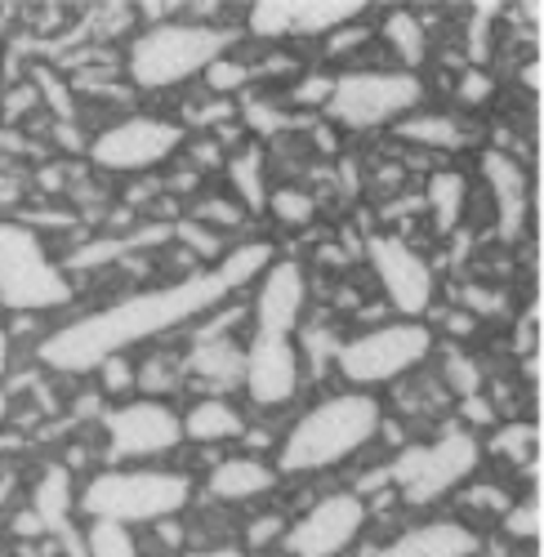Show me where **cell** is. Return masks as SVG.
Returning <instances> with one entry per match:
<instances>
[{
  "mask_svg": "<svg viewBox=\"0 0 544 557\" xmlns=\"http://www.w3.org/2000/svg\"><path fill=\"white\" fill-rule=\"evenodd\" d=\"M223 299H228V290L210 268L178 276L170 286L134 290L108 308L63 321L59 331H45L36 344V361L54 375H95V366H103L108 357H129L148 339H165L174 331L197 326Z\"/></svg>",
  "mask_w": 544,
  "mask_h": 557,
  "instance_id": "obj_1",
  "label": "cell"
},
{
  "mask_svg": "<svg viewBox=\"0 0 544 557\" xmlns=\"http://www.w3.org/2000/svg\"><path fill=\"white\" fill-rule=\"evenodd\" d=\"M384 424V406L375 393H353L339 388L322 401H312L290 433L277 442V469L282 478H312V473H331L339 463L357 459Z\"/></svg>",
  "mask_w": 544,
  "mask_h": 557,
  "instance_id": "obj_2",
  "label": "cell"
},
{
  "mask_svg": "<svg viewBox=\"0 0 544 557\" xmlns=\"http://www.w3.org/2000/svg\"><path fill=\"white\" fill-rule=\"evenodd\" d=\"M193 504V478L157 463H112L89 473L76 491V513L85 522H116L125 531L178 518Z\"/></svg>",
  "mask_w": 544,
  "mask_h": 557,
  "instance_id": "obj_3",
  "label": "cell"
},
{
  "mask_svg": "<svg viewBox=\"0 0 544 557\" xmlns=\"http://www.w3.org/2000/svg\"><path fill=\"white\" fill-rule=\"evenodd\" d=\"M237 50V32L219 23H157L144 27L129 40V50L121 59V72L134 89L144 95H170V89L201 81V72Z\"/></svg>",
  "mask_w": 544,
  "mask_h": 557,
  "instance_id": "obj_4",
  "label": "cell"
},
{
  "mask_svg": "<svg viewBox=\"0 0 544 557\" xmlns=\"http://www.w3.org/2000/svg\"><path fill=\"white\" fill-rule=\"evenodd\" d=\"M482 469V437L473 429L446 424L433 442H406L384 463V482L401 495V504L429 508L446 495H456Z\"/></svg>",
  "mask_w": 544,
  "mask_h": 557,
  "instance_id": "obj_5",
  "label": "cell"
},
{
  "mask_svg": "<svg viewBox=\"0 0 544 557\" xmlns=\"http://www.w3.org/2000/svg\"><path fill=\"white\" fill-rule=\"evenodd\" d=\"M429 85L420 72L401 67H353L335 76V89L322 108L326 125L339 134H367V129H393L401 116L420 112Z\"/></svg>",
  "mask_w": 544,
  "mask_h": 557,
  "instance_id": "obj_6",
  "label": "cell"
},
{
  "mask_svg": "<svg viewBox=\"0 0 544 557\" xmlns=\"http://www.w3.org/2000/svg\"><path fill=\"white\" fill-rule=\"evenodd\" d=\"M76 286L63 263L50 255L45 237L23 219H0V312L45 317L72 304Z\"/></svg>",
  "mask_w": 544,
  "mask_h": 557,
  "instance_id": "obj_7",
  "label": "cell"
},
{
  "mask_svg": "<svg viewBox=\"0 0 544 557\" xmlns=\"http://www.w3.org/2000/svg\"><path fill=\"white\" fill-rule=\"evenodd\" d=\"M437 348V335L429 321H380L348 339H339L335 370L353 393H375L397 380H406L411 370H420Z\"/></svg>",
  "mask_w": 544,
  "mask_h": 557,
  "instance_id": "obj_8",
  "label": "cell"
},
{
  "mask_svg": "<svg viewBox=\"0 0 544 557\" xmlns=\"http://www.w3.org/2000/svg\"><path fill=\"white\" fill-rule=\"evenodd\" d=\"M184 148H188V125H178L170 116L134 112V116L103 125L95 138H89L85 157L103 174L144 178V174H157L161 165H170Z\"/></svg>",
  "mask_w": 544,
  "mask_h": 557,
  "instance_id": "obj_9",
  "label": "cell"
},
{
  "mask_svg": "<svg viewBox=\"0 0 544 557\" xmlns=\"http://www.w3.org/2000/svg\"><path fill=\"white\" fill-rule=\"evenodd\" d=\"M361 259L371 263L375 282L384 290V304L401 321H424L433 312L437 272L406 237H393V232H371V237L361 242Z\"/></svg>",
  "mask_w": 544,
  "mask_h": 557,
  "instance_id": "obj_10",
  "label": "cell"
},
{
  "mask_svg": "<svg viewBox=\"0 0 544 557\" xmlns=\"http://www.w3.org/2000/svg\"><path fill=\"white\" fill-rule=\"evenodd\" d=\"M103 437L112 463H152L184 446V424L170 401L129 397L103 410Z\"/></svg>",
  "mask_w": 544,
  "mask_h": 557,
  "instance_id": "obj_11",
  "label": "cell"
},
{
  "mask_svg": "<svg viewBox=\"0 0 544 557\" xmlns=\"http://www.w3.org/2000/svg\"><path fill=\"white\" fill-rule=\"evenodd\" d=\"M371 522V508L357 491H335L322 495L304 518H295L282 535V548L290 557H344L361 531Z\"/></svg>",
  "mask_w": 544,
  "mask_h": 557,
  "instance_id": "obj_12",
  "label": "cell"
},
{
  "mask_svg": "<svg viewBox=\"0 0 544 557\" xmlns=\"http://www.w3.org/2000/svg\"><path fill=\"white\" fill-rule=\"evenodd\" d=\"M367 10L371 5L361 0H255L246 10V32L255 40H326Z\"/></svg>",
  "mask_w": 544,
  "mask_h": 557,
  "instance_id": "obj_13",
  "label": "cell"
},
{
  "mask_svg": "<svg viewBox=\"0 0 544 557\" xmlns=\"http://www.w3.org/2000/svg\"><path fill=\"white\" fill-rule=\"evenodd\" d=\"M304 384V361L295 335H263L255 331L246 344V375L242 393L255 410H282L299 397Z\"/></svg>",
  "mask_w": 544,
  "mask_h": 557,
  "instance_id": "obj_14",
  "label": "cell"
},
{
  "mask_svg": "<svg viewBox=\"0 0 544 557\" xmlns=\"http://www.w3.org/2000/svg\"><path fill=\"white\" fill-rule=\"evenodd\" d=\"M478 170L486 178V193L495 197V232L505 246H518L531 227V206H535V183L522 157L505 148H486L478 157Z\"/></svg>",
  "mask_w": 544,
  "mask_h": 557,
  "instance_id": "obj_15",
  "label": "cell"
},
{
  "mask_svg": "<svg viewBox=\"0 0 544 557\" xmlns=\"http://www.w3.org/2000/svg\"><path fill=\"white\" fill-rule=\"evenodd\" d=\"M308 308V272L295 259H272L263 268V276L255 282V299H250V321L263 335H295Z\"/></svg>",
  "mask_w": 544,
  "mask_h": 557,
  "instance_id": "obj_16",
  "label": "cell"
},
{
  "mask_svg": "<svg viewBox=\"0 0 544 557\" xmlns=\"http://www.w3.org/2000/svg\"><path fill=\"white\" fill-rule=\"evenodd\" d=\"M246 375V344L237 335H193L184 352V380L201 388V397H228Z\"/></svg>",
  "mask_w": 544,
  "mask_h": 557,
  "instance_id": "obj_17",
  "label": "cell"
},
{
  "mask_svg": "<svg viewBox=\"0 0 544 557\" xmlns=\"http://www.w3.org/2000/svg\"><path fill=\"white\" fill-rule=\"evenodd\" d=\"M478 553H482V535L460 518H433L420 527H406L380 548H371V557H478Z\"/></svg>",
  "mask_w": 544,
  "mask_h": 557,
  "instance_id": "obj_18",
  "label": "cell"
},
{
  "mask_svg": "<svg viewBox=\"0 0 544 557\" xmlns=\"http://www.w3.org/2000/svg\"><path fill=\"white\" fill-rule=\"evenodd\" d=\"M76 513V491H72V473L63 463H50V469L40 473V482L32 486V518L40 522V531L59 540L67 557H85V540L72 522Z\"/></svg>",
  "mask_w": 544,
  "mask_h": 557,
  "instance_id": "obj_19",
  "label": "cell"
},
{
  "mask_svg": "<svg viewBox=\"0 0 544 557\" xmlns=\"http://www.w3.org/2000/svg\"><path fill=\"white\" fill-rule=\"evenodd\" d=\"M282 473L272 469L268 459H255V455H228L219 459L210 478H206V491L223 504H246V499H259L268 491H277Z\"/></svg>",
  "mask_w": 544,
  "mask_h": 557,
  "instance_id": "obj_20",
  "label": "cell"
},
{
  "mask_svg": "<svg viewBox=\"0 0 544 557\" xmlns=\"http://www.w3.org/2000/svg\"><path fill=\"white\" fill-rule=\"evenodd\" d=\"M420 197H424V210H429V219H433L437 237H456L460 223H465V214H469V197H473L469 174H465V170H450V165L429 170V183H424Z\"/></svg>",
  "mask_w": 544,
  "mask_h": 557,
  "instance_id": "obj_21",
  "label": "cell"
},
{
  "mask_svg": "<svg viewBox=\"0 0 544 557\" xmlns=\"http://www.w3.org/2000/svg\"><path fill=\"white\" fill-rule=\"evenodd\" d=\"M393 134L401 144H416L424 152H465L473 148V129L465 116H450V112H411L393 125Z\"/></svg>",
  "mask_w": 544,
  "mask_h": 557,
  "instance_id": "obj_22",
  "label": "cell"
},
{
  "mask_svg": "<svg viewBox=\"0 0 544 557\" xmlns=\"http://www.w3.org/2000/svg\"><path fill=\"white\" fill-rule=\"evenodd\" d=\"M178 424H184V442H197V446L237 442L246 433L242 410L228 397H197L184 414H178Z\"/></svg>",
  "mask_w": 544,
  "mask_h": 557,
  "instance_id": "obj_23",
  "label": "cell"
},
{
  "mask_svg": "<svg viewBox=\"0 0 544 557\" xmlns=\"http://www.w3.org/2000/svg\"><path fill=\"white\" fill-rule=\"evenodd\" d=\"M375 36L393 50L401 72H420L429 63V27L416 10H388Z\"/></svg>",
  "mask_w": 544,
  "mask_h": 557,
  "instance_id": "obj_24",
  "label": "cell"
},
{
  "mask_svg": "<svg viewBox=\"0 0 544 557\" xmlns=\"http://www.w3.org/2000/svg\"><path fill=\"white\" fill-rule=\"evenodd\" d=\"M223 170H228V183H233V201H242V210L250 219L263 214V206H268V161H263V148L250 144V148L228 152Z\"/></svg>",
  "mask_w": 544,
  "mask_h": 557,
  "instance_id": "obj_25",
  "label": "cell"
},
{
  "mask_svg": "<svg viewBox=\"0 0 544 557\" xmlns=\"http://www.w3.org/2000/svg\"><path fill=\"white\" fill-rule=\"evenodd\" d=\"M277 259V250H272V242H242V246H228V255H223L210 272L223 282V290L228 295H237V290H246L250 282H259L263 276V268Z\"/></svg>",
  "mask_w": 544,
  "mask_h": 557,
  "instance_id": "obj_26",
  "label": "cell"
},
{
  "mask_svg": "<svg viewBox=\"0 0 544 557\" xmlns=\"http://www.w3.org/2000/svg\"><path fill=\"white\" fill-rule=\"evenodd\" d=\"M170 242H178V250H184L197 268H214L223 255H228V237H223V232H214V227H201V223L188 219V214H178V219L170 223Z\"/></svg>",
  "mask_w": 544,
  "mask_h": 557,
  "instance_id": "obj_27",
  "label": "cell"
},
{
  "mask_svg": "<svg viewBox=\"0 0 544 557\" xmlns=\"http://www.w3.org/2000/svg\"><path fill=\"white\" fill-rule=\"evenodd\" d=\"M184 357H165V352H152L148 361L134 366V388L139 397H152V401H170L178 388H184Z\"/></svg>",
  "mask_w": 544,
  "mask_h": 557,
  "instance_id": "obj_28",
  "label": "cell"
},
{
  "mask_svg": "<svg viewBox=\"0 0 544 557\" xmlns=\"http://www.w3.org/2000/svg\"><path fill=\"white\" fill-rule=\"evenodd\" d=\"M312 125V121H308ZM299 112H290L286 103H272V99H246L242 103V129H250L255 138H277L286 129H308Z\"/></svg>",
  "mask_w": 544,
  "mask_h": 557,
  "instance_id": "obj_29",
  "label": "cell"
},
{
  "mask_svg": "<svg viewBox=\"0 0 544 557\" xmlns=\"http://www.w3.org/2000/svg\"><path fill=\"white\" fill-rule=\"evenodd\" d=\"M482 455L509 459V463H518V469H522V463H535V459H540V429L514 420V424H505V429L491 433V442L482 446Z\"/></svg>",
  "mask_w": 544,
  "mask_h": 557,
  "instance_id": "obj_30",
  "label": "cell"
},
{
  "mask_svg": "<svg viewBox=\"0 0 544 557\" xmlns=\"http://www.w3.org/2000/svg\"><path fill=\"white\" fill-rule=\"evenodd\" d=\"M442 388L450 393V397H478L482 388H486V375H482V366L465 352V348H442Z\"/></svg>",
  "mask_w": 544,
  "mask_h": 557,
  "instance_id": "obj_31",
  "label": "cell"
},
{
  "mask_svg": "<svg viewBox=\"0 0 544 557\" xmlns=\"http://www.w3.org/2000/svg\"><path fill=\"white\" fill-rule=\"evenodd\" d=\"M201 85H206L210 99H233V95H246V89L255 85V76H250V63L233 50V54L214 59V63L201 72Z\"/></svg>",
  "mask_w": 544,
  "mask_h": 557,
  "instance_id": "obj_32",
  "label": "cell"
},
{
  "mask_svg": "<svg viewBox=\"0 0 544 557\" xmlns=\"http://www.w3.org/2000/svg\"><path fill=\"white\" fill-rule=\"evenodd\" d=\"M188 219H197L201 227H214V232H237V227L250 223V214L242 210V201L223 197V193H197Z\"/></svg>",
  "mask_w": 544,
  "mask_h": 557,
  "instance_id": "obj_33",
  "label": "cell"
},
{
  "mask_svg": "<svg viewBox=\"0 0 544 557\" xmlns=\"http://www.w3.org/2000/svg\"><path fill=\"white\" fill-rule=\"evenodd\" d=\"M81 540H85V557H144L134 531L116 522H85Z\"/></svg>",
  "mask_w": 544,
  "mask_h": 557,
  "instance_id": "obj_34",
  "label": "cell"
},
{
  "mask_svg": "<svg viewBox=\"0 0 544 557\" xmlns=\"http://www.w3.org/2000/svg\"><path fill=\"white\" fill-rule=\"evenodd\" d=\"M263 210L282 227H308L317 219V201L304 188H268V206Z\"/></svg>",
  "mask_w": 544,
  "mask_h": 557,
  "instance_id": "obj_35",
  "label": "cell"
},
{
  "mask_svg": "<svg viewBox=\"0 0 544 557\" xmlns=\"http://www.w3.org/2000/svg\"><path fill=\"white\" fill-rule=\"evenodd\" d=\"M500 527H505V535L514 540V544H540V491H531L527 499H514L509 504V513L500 518Z\"/></svg>",
  "mask_w": 544,
  "mask_h": 557,
  "instance_id": "obj_36",
  "label": "cell"
},
{
  "mask_svg": "<svg viewBox=\"0 0 544 557\" xmlns=\"http://www.w3.org/2000/svg\"><path fill=\"white\" fill-rule=\"evenodd\" d=\"M331 89H335V76L331 72H308V76H295L290 81V95H286V108H308V112H322L326 99H331Z\"/></svg>",
  "mask_w": 544,
  "mask_h": 557,
  "instance_id": "obj_37",
  "label": "cell"
},
{
  "mask_svg": "<svg viewBox=\"0 0 544 557\" xmlns=\"http://www.w3.org/2000/svg\"><path fill=\"white\" fill-rule=\"evenodd\" d=\"M460 504L465 508H478V513H486V518H505L514 495L505 486H495V482H465L460 486Z\"/></svg>",
  "mask_w": 544,
  "mask_h": 557,
  "instance_id": "obj_38",
  "label": "cell"
},
{
  "mask_svg": "<svg viewBox=\"0 0 544 557\" xmlns=\"http://www.w3.org/2000/svg\"><path fill=\"white\" fill-rule=\"evenodd\" d=\"M95 375H99V393L103 397L129 401V393H134V361L129 357H108L103 366H95Z\"/></svg>",
  "mask_w": 544,
  "mask_h": 557,
  "instance_id": "obj_39",
  "label": "cell"
},
{
  "mask_svg": "<svg viewBox=\"0 0 544 557\" xmlns=\"http://www.w3.org/2000/svg\"><path fill=\"white\" fill-rule=\"evenodd\" d=\"M304 352L312 361V370L322 375L326 366H335V352H339V335L331 326H304Z\"/></svg>",
  "mask_w": 544,
  "mask_h": 557,
  "instance_id": "obj_40",
  "label": "cell"
},
{
  "mask_svg": "<svg viewBox=\"0 0 544 557\" xmlns=\"http://www.w3.org/2000/svg\"><path fill=\"white\" fill-rule=\"evenodd\" d=\"M375 40V27H367V23H348V27H339V32H331L326 36V54H335V59H353L357 50H367V45Z\"/></svg>",
  "mask_w": 544,
  "mask_h": 557,
  "instance_id": "obj_41",
  "label": "cell"
},
{
  "mask_svg": "<svg viewBox=\"0 0 544 557\" xmlns=\"http://www.w3.org/2000/svg\"><path fill=\"white\" fill-rule=\"evenodd\" d=\"M491 95H495V76H491L486 67H465V72H460L456 99H460L465 108H482V103H491Z\"/></svg>",
  "mask_w": 544,
  "mask_h": 557,
  "instance_id": "obj_42",
  "label": "cell"
},
{
  "mask_svg": "<svg viewBox=\"0 0 544 557\" xmlns=\"http://www.w3.org/2000/svg\"><path fill=\"white\" fill-rule=\"evenodd\" d=\"M460 308L478 321V317H500L505 312V295L495 286H465L460 290Z\"/></svg>",
  "mask_w": 544,
  "mask_h": 557,
  "instance_id": "obj_43",
  "label": "cell"
},
{
  "mask_svg": "<svg viewBox=\"0 0 544 557\" xmlns=\"http://www.w3.org/2000/svg\"><path fill=\"white\" fill-rule=\"evenodd\" d=\"M32 81H36V85H45V103H50L63 121H72V112H76V108H72V89H67V81H54V72H50V67H36V72H32Z\"/></svg>",
  "mask_w": 544,
  "mask_h": 557,
  "instance_id": "obj_44",
  "label": "cell"
},
{
  "mask_svg": "<svg viewBox=\"0 0 544 557\" xmlns=\"http://www.w3.org/2000/svg\"><path fill=\"white\" fill-rule=\"evenodd\" d=\"M228 161V152H223L219 144H214V134H201V138H193L188 144V165L201 174V170H214V165H223Z\"/></svg>",
  "mask_w": 544,
  "mask_h": 557,
  "instance_id": "obj_45",
  "label": "cell"
},
{
  "mask_svg": "<svg viewBox=\"0 0 544 557\" xmlns=\"http://www.w3.org/2000/svg\"><path fill=\"white\" fill-rule=\"evenodd\" d=\"M282 535H286V518L263 513V518L250 522V531H246V548H263V544H272V540H282Z\"/></svg>",
  "mask_w": 544,
  "mask_h": 557,
  "instance_id": "obj_46",
  "label": "cell"
},
{
  "mask_svg": "<svg viewBox=\"0 0 544 557\" xmlns=\"http://www.w3.org/2000/svg\"><path fill=\"white\" fill-rule=\"evenodd\" d=\"M460 406H465V424H460V429H469V424H473V429H478V424L491 429V424H495V406H491V397L478 393V397H465Z\"/></svg>",
  "mask_w": 544,
  "mask_h": 557,
  "instance_id": "obj_47",
  "label": "cell"
},
{
  "mask_svg": "<svg viewBox=\"0 0 544 557\" xmlns=\"http://www.w3.org/2000/svg\"><path fill=\"white\" fill-rule=\"evenodd\" d=\"M157 540H161L170 553H184V544H188V535H184V522H178V518H165V522H157Z\"/></svg>",
  "mask_w": 544,
  "mask_h": 557,
  "instance_id": "obj_48",
  "label": "cell"
},
{
  "mask_svg": "<svg viewBox=\"0 0 544 557\" xmlns=\"http://www.w3.org/2000/svg\"><path fill=\"white\" fill-rule=\"evenodd\" d=\"M103 410H108V397H103V393H81V397L72 401L76 420H89V414H99V420H103Z\"/></svg>",
  "mask_w": 544,
  "mask_h": 557,
  "instance_id": "obj_49",
  "label": "cell"
},
{
  "mask_svg": "<svg viewBox=\"0 0 544 557\" xmlns=\"http://www.w3.org/2000/svg\"><path fill=\"white\" fill-rule=\"evenodd\" d=\"M437 321H442V326H446V331H450V335H469V331H473V326H478V321H473V317H469V312H465V308H450V312H442V317H437Z\"/></svg>",
  "mask_w": 544,
  "mask_h": 557,
  "instance_id": "obj_50",
  "label": "cell"
},
{
  "mask_svg": "<svg viewBox=\"0 0 544 557\" xmlns=\"http://www.w3.org/2000/svg\"><path fill=\"white\" fill-rule=\"evenodd\" d=\"M237 442H246V455H255V459H259L263 450H272V433H268V429H246Z\"/></svg>",
  "mask_w": 544,
  "mask_h": 557,
  "instance_id": "obj_51",
  "label": "cell"
},
{
  "mask_svg": "<svg viewBox=\"0 0 544 557\" xmlns=\"http://www.w3.org/2000/svg\"><path fill=\"white\" fill-rule=\"evenodd\" d=\"M54 144H63V148H76V152H85V148H89V138H81V134L72 129V121H59V125H54Z\"/></svg>",
  "mask_w": 544,
  "mask_h": 557,
  "instance_id": "obj_52",
  "label": "cell"
},
{
  "mask_svg": "<svg viewBox=\"0 0 544 557\" xmlns=\"http://www.w3.org/2000/svg\"><path fill=\"white\" fill-rule=\"evenodd\" d=\"M178 557H246L237 544H219V548H201V553H178Z\"/></svg>",
  "mask_w": 544,
  "mask_h": 557,
  "instance_id": "obj_53",
  "label": "cell"
},
{
  "mask_svg": "<svg viewBox=\"0 0 544 557\" xmlns=\"http://www.w3.org/2000/svg\"><path fill=\"white\" fill-rule=\"evenodd\" d=\"M14 535H45V531H40V522L32 518V508H27V513H18V522H14Z\"/></svg>",
  "mask_w": 544,
  "mask_h": 557,
  "instance_id": "obj_54",
  "label": "cell"
},
{
  "mask_svg": "<svg viewBox=\"0 0 544 557\" xmlns=\"http://www.w3.org/2000/svg\"><path fill=\"white\" fill-rule=\"evenodd\" d=\"M10 370V335H5V326H0V375Z\"/></svg>",
  "mask_w": 544,
  "mask_h": 557,
  "instance_id": "obj_55",
  "label": "cell"
},
{
  "mask_svg": "<svg viewBox=\"0 0 544 557\" xmlns=\"http://www.w3.org/2000/svg\"><path fill=\"white\" fill-rule=\"evenodd\" d=\"M5 424H10V388L0 384V429H5Z\"/></svg>",
  "mask_w": 544,
  "mask_h": 557,
  "instance_id": "obj_56",
  "label": "cell"
}]
</instances>
